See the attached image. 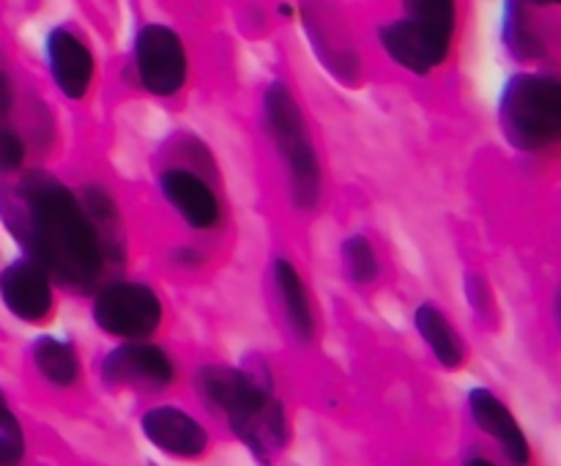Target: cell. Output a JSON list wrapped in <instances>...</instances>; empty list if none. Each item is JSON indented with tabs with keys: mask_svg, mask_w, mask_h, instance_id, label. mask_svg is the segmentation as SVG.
Returning <instances> with one entry per match:
<instances>
[{
	"mask_svg": "<svg viewBox=\"0 0 561 466\" xmlns=\"http://www.w3.org/2000/svg\"><path fill=\"white\" fill-rule=\"evenodd\" d=\"M135 66L146 91L173 96L186 80L184 44L170 27L146 25L135 38Z\"/></svg>",
	"mask_w": 561,
	"mask_h": 466,
	"instance_id": "obj_6",
	"label": "cell"
},
{
	"mask_svg": "<svg viewBox=\"0 0 561 466\" xmlns=\"http://www.w3.org/2000/svg\"><path fill=\"white\" fill-rule=\"evenodd\" d=\"M263 113H266L268 132H272L274 143H277L285 164H288L294 203L299 208H316L318 195H321V170H318L316 148L307 137L301 110L288 86H283V82L268 86L266 99H263Z\"/></svg>",
	"mask_w": 561,
	"mask_h": 466,
	"instance_id": "obj_4",
	"label": "cell"
},
{
	"mask_svg": "<svg viewBox=\"0 0 561 466\" xmlns=\"http://www.w3.org/2000/svg\"><path fill=\"white\" fill-rule=\"evenodd\" d=\"M409 16L416 25L427 27L431 33L442 38H453L455 31V0H403Z\"/></svg>",
	"mask_w": 561,
	"mask_h": 466,
	"instance_id": "obj_17",
	"label": "cell"
},
{
	"mask_svg": "<svg viewBox=\"0 0 561 466\" xmlns=\"http://www.w3.org/2000/svg\"><path fill=\"white\" fill-rule=\"evenodd\" d=\"M381 44L400 66H405L414 75H427L431 69H436L438 64H444L449 53L447 38L436 36L427 27L416 25L414 20H398L389 22L381 27Z\"/></svg>",
	"mask_w": 561,
	"mask_h": 466,
	"instance_id": "obj_9",
	"label": "cell"
},
{
	"mask_svg": "<svg viewBox=\"0 0 561 466\" xmlns=\"http://www.w3.org/2000/svg\"><path fill=\"white\" fill-rule=\"evenodd\" d=\"M416 329L444 367H458L463 362V343L436 305H422L416 310Z\"/></svg>",
	"mask_w": 561,
	"mask_h": 466,
	"instance_id": "obj_15",
	"label": "cell"
},
{
	"mask_svg": "<svg viewBox=\"0 0 561 466\" xmlns=\"http://www.w3.org/2000/svg\"><path fill=\"white\" fill-rule=\"evenodd\" d=\"M33 362L47 382L58 387H71L80 378V360L75 345L58 338H38L33 343Z\"/></svg>",
	"mask_w": 561,
	"mask_h": 466,
	"instance_id": "obj_16",
	"label": "cell"
},
{
	"mask_svg": "<svg viewBox=\"0 0 561 466\" xmlns=\"http://www.w3.org/2000/svg\"><path fill=\"white\" fill-rule=\"evenodd\" d=\"M466 466H493V464L488 458H469L466 461Z\"/></svg>",
	"mask_w": 561,
	"mask_h": 466,
	"instance_id": "obj_23",
	"label": "cell"
},
{
	"mask_svg": "<svg viewBox=\"0 0 561 466\" xmlns=\"http://www.w3.org/2000/svg\"><path fill=\"white\" fill-rule=\"evenodd\" d=\"M16 195L20 208L9 223L33 261L69 288H93L102 274L104 247L75 192L36 170L22 179Z\"/></svg>",
	"mask_w": 561,
	"mask_h": 466,
	"instance_id": "obj_1",
	"label": "cell"
},
{
	"mask_svg": "<svg viewBox=\"0 0 561 466\" xmlns=\"http://www.w3.org/2000/svg\"><path fill=\"white\" fill-rule=\"evenodd\" d=\"M504 38H507L510 49L518 58H537V55H542V42L529 27V20H526L520 3H513V0H510L507 22H504Z\"/></svg>",
	"mask_w": 561,
	"mask_h": 466,
	"instance_id": "obj_18",
	"label": "cell"
},
{
	"mask_svg": "<svg viewBox=\"0 0 561 466\" xmlns=\"http://www.w3.org/2000/svg\"><path fill=\"white\" fill-rule=\"evenodd\" d=\"M47 60L53 80L69 99H82L93 80V58L85 44L64 27H55L47 38Z\"/></svg>",
	"mask_w": 561,
	"mask_h": 466,
	"instance_id": "obj_13",
	"label": "cell"
},
{
	"mask_svg": "<svg viewBox=\"0 0 561 466\" xmlns=\"http://www.w3.org/2000/svg\"><path fill=\"white\" fill-rule=\"evenodd\" d=\"M25 453V439L16 417L0 400V466H16Z\"/></svg>",
	"mask_w": 561,
	"mask_h": 466,
	"instance_id": "obj_20",
	"label": "cell"
},
{
	"mask_svg": "<svg viewBox=\"0 0 561 466\" xmlns=\"http://www.w3.org/2000/svg\"><path fill=\"white\" fill-rule=\"evenodd\" d=\"M9 107H11V86L9 80H5L3 71H0V115L9 113Z\"/></svg>",
	"mask_w": 561,
	"mask_h": 466,
	"instance_id": "obj_22",
	"label": "cell"
},
{
	"mask_svg": "<svg viewBox=\"0 0 561 466\" xmlns=\"http://www.w3.org/2000/svg\"><path fill=\"white\" fill-rule=\"evenodd\" d=\"M469 409L474 417L477 425L488 433V436L496 439L502 444L504 455L510 458V464L526 466L529 464V442H526L524 431H520L518 420L513 417V411L485 387H477L469 393Z\"/></svg>",
	"mask_w": 561,
	"mask_h": 466,
	"instance_id": "obj_11",
	"label": "cell"
},
{
	"mask_svg": "<svg viewBox=\"0 0 561 466\" xmlns=\"http://www.w3.org/2000/svg\"><path fill=\"white\" fill-rule=\"evenodd\" d=\"M162 195L192 228H211L219 219V203L214 192L203 179H197L192 170L186 168H170L164 170L162 179Z\"/></svg>",
	"mask_w": 561,
	"mask_h": 466,
	"instance_id": "obj_12",
	"label": "cell"
},
{
	"mask_svg": "<svg viewBox=\"0 0 561 466\" xmlns=\"http://www.w3.org/2000/svg\"><path fill=\"white\" fill-rule=\"evenodd\" d=\"M0 299L22 321H44L53 310V285L47 269L33 258H20L0 272Z\"/></svg>",
	"mask_w": 561,
	"mask_h": 466,
	"instance_id": "obj_8",
	"label": "cell"
},
{
	"mask_svg": "<svg viewBox=\"0 0 561 466\" xmlns=\"http://www.w3.org/2000/svg\"><path fill=\"white\" fill-rule=\"evenodd\" d=\"M274 283H277L279 296H283L285 316H288L290 329L296 332V338L312 340V334H316V318H312L305 283H301V277H299V272L294 269V263H288V261L274 263Z\"/></svg>",
	"mask_w": 561,
	"mask_h": 466,
	"instance_id": "obj_14",
	"label": "cell"
},
{
	"mask_svg": "<svg viewBox=\"0 0 561 466\" xmlns=\"http://www.w3.org/2000/svg\"><path fill=\"white\" fill-rule=\"evenodd\" d=\"M93 321L113 338L140 340L157 332L162 321V302L142 283H113L99 291L93 302Z\"/></svg>",
	"mask_w": 561,
	"mask_h": 466,
	"instance_id": "obj_5",
	"label": "cell"
},
{
	"mask_svg": "<svg viewBox=\"0 0 561 466\" xmlns=\"http://www.w3.org/2000/svg\"><path fill=\"white\" fill-rule=\"evenodd\" d=\"M197 389L208 406L228 417L236 436L257 461L266 464L279 455L288 442V422L266 373L206 365L197 373Z\"/></svg>",
	"mask_w": 561,
	"mask_h": 466,
	"instance_id": "obj_2",
	"label": "cell"
},
{
	"mask_svg": "<svg viewBox=\"0 0 561 466\" xmlns=\"http://www.w3.org/2000/svg\"><path fill=\"white\" fill-rule=\"evenodd\" d=\"M0 400H3V393H0Z\"/></svg>",
	"mask_w": 561,
	"mask_h": 466,
	"instance_id": "obj_25",
	"label": "cell"
},
{
	"mask_svg": "<svg viewBox=\"0 0 561 466\" xmlns=\"http://www.w3.org/2000/svg\"><path fill=\"white\" fill-rule=\"evenodd\" d=\"M343 261L354 283L365 285L376 280L378 258H376V250H373V245L365 239V236H351V239H345Z\"/></svg>",
	"mask_w": 561,
	"mask_h": 466,
	"instance_id": "obj_19",
	"label": "cell"
},
{
	"mask_svg": "<svg viewBox=\"0 0 561 466\" xmlns=\"http://www.w3.org/2000/svg\"><path fill=\"white\" fill-rule=\"evenodd\" d=\"M102 373L110 384L137 389H162L175 376L173 362L159 345L137 343V340L110 351L102 362Z\"/></svg>",
	"mask_w": 561,
	"mask_h": 466,
	"instance_id": "obj_7",
	"label": "cell"
},
{
	"mask_svg": "<svg viewBox=\"0 0 561 466\" xmlns=\"http://www.w3.org/2000/svg\"><path fill=\"white\" fill-rule=\"evenodd\" d=\"M504 135L524 151H540L561 135V86L553 77L518 75L499 104Z\"/></svg>",
	"mask_w": 561,
	"mask_h": 466,
	"instance_id": "obj_3",
	"label": "cell"
},
{
	"mask_svg": "<svg viewBox=\"0 0 561 466\" xmlns=\"http://www.w3.org/2000/svg\"><path fill=\"white\" fill-rule=\"evenodd\" d=\"M25 159V146L11 129L0 126V173H11Z\"/></svg>",
	"mask_w": 561,
	"mask_h": 466,
	"instance_id": "obj_21",
	"label": "cell"
},
{
	"mask_svg": "<svg viewBox=\"0 0 561 466\" xmlns=\"http://www.w3.org/2000/svg\"><path fill=\"white\" fill-rule=\"evenodd\" d=\"M531 3H537V5H551V3H559V0H531Z\"/></svg>",
	"mask_w": 561,
	"mask_h": 466,
	"instance_id": "obj_24",
	"label": "cell"
},
{
	"mask_svg": "<svg viewBox=\"0 0 561 466\" xmlns=\"http://www.w3.org/2000/svg\"><path fill=\"white\" fill-rule=\"evenodd\" d=\"M140 425L148 442L179 458H195L208 447L206 428L175 406H157L146 411Z\"/></svg>",
	"mask_w": 561,
	"mask_h": 466,
	"instance_id": "obj_10",
	"label": "cell"
}]
</instances>
